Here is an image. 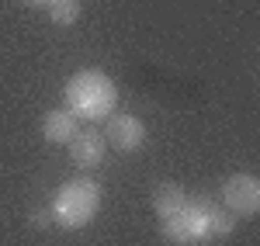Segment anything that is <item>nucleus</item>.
<instances>
[{"label": "nucleus", "mask_w": 260, "mask_h": 246, "mask_svg": "<svg viewBox=\"0 0 260 246\" xmlns=\"http://www.w3.org/2000/svg\"><path fill=\"white\" fill-rule=\"evenodd\" d=\"M160 229H163V236H167V243H174V246H201V243H208L205 215H201V201L198 198H187L184 208H177L174 215L160 219Z\"/></svg>", "instance_id": "nucleus-3"}, {"label": "nucleus", "mask_w": 260, "mask_h": 246, "mask_svg": "<svg viewBox=\"0 0 260 246\" xmlns=\"http://www.w3.org/2000/svg\"><path fill=\"white\" fill-rule=\"evenodd\" d=\"M70 160L80 166V170H94V166L104 163V149H108V143H104V135H101L98 128H77L73 132V139H70Z\"/></svg>", "instance_id": "nucleus-6"}, {"label": "nucleus", "mask_w": 260, "mask_h": 246, "mask_svg": "<svg viewBox=\"0 0 260 246\" xmlns=\"http://www.w3.org/2000/svg\"><path fill=\"white\" fill-rule=\"evenodd\" d=\"M52 226L66 229V232H77V229L90 226L94 215L101 212V187L90 177H73L52 194Z\"/></svg>", "instance_id": "nucleus-2"}, {"label": "nucleus", "mask_w": 260, "mask_h": 246, "mask_svg": "<svg viewBox=\"0 0 260 246\" xmlns=\"http://www.w3.org/2000/svg\"><path fill=\"white\" fill-rule=\"evenodd\" d=\"M42 7H45L49 21L59 24V28H70V24L80 21V0H45Z\"/></svg>", "instance_id": "nucleus-10"}, {"label": "nucleus", "mask_w": 260, "mask_h": 246, "mask_svg": "<svg viewBox=\"0 0 260 246\" xmlns=\"http://www.w3.org/2000/svg\"><path fill=\"white\" fill-rule=\"evenodd\" d=\"M201 201V215H205V232H208V239H222V236H229L233 229H236V219L222 208V201L215 198H198Z\"/></svg>", "instance_id": "nucleus-8"}, {"label": "nucleus", "mask_w": 260, "mask_h": 246, "mask_svg": "<svg viewBox=\"0 0 260 246\" xmlns=\"http://www.w3.org/2000/svg\"><path fill=\"white\" fill-rule=\"evenodd\" d=\"M66 111L77 118V122H104L115 115V104H118V87L108 73L101 69H80L66 80Z\"/></svg>", "instance_id": "nucleus-1"}, {"label": "nucleus", "mask_w": 260, "mask_h": 246, "mask_svg": "<svg viewBox=\"0 0 260 246\" xmlns=\"http://www.w3.org/2000/svg\"><path fill=\"white\" fill-rule=\"evenodd\" d=\"M187 191L177 184H163L160 191H156V198H153V212H156V219H167V215H174L177 208L187 205Z\"/></svg>", "instance_id": "nucleus-9"}, {"label": "nucleus", "mask_w": 260, "mask_h": 246, "mask_svg": "<svg viewBox=\"0 0 260 246\" xmlns=\"http://www.w3.org/2000/svg\"><path fill=\"white\" fill-rule=\"evenodd\" d=\"M77 128H80V125H77V118H73L66 108H52V111H45V118H42V135H45V143H52V146H66L73 139Z\"/></svg>", "instance_id": "nucleus-7"}, {"label": "nucleus", "mask_w": 260, "mask_h": 246, "mask_svg": "<svg viewBox=\"0 0 260 246\" xmlns=\"http://www.w3.org/2000/svg\"><path fill=\"white\" fill-rule=\"evenodd\" d=\"M28 4H45V0H28Z\"/></svg>", "instance_id": "nucleus-12"}, {"label": "nucleus", "mask_w": 260, "mask_h": 246, "mask_svg": "<svg viewBox=\"0 0 260 246\" xmlns=\"http://www.w3.org/2000/svg\"><path fill=\"white\" fill-rule=\"evenodd\" d=\"M219 201L233 219H253L260 212V181L253 173H233V177H225L222 191H219Z\"/></svg>", "instance_id": "nucleus-4"}, {"label": "nucleus", "mask_w": 260, "mask_h": 246, "mask_svg": "<svg viewBox=\"0 0 260 246\" xmlns=\"http://www.w3.org/2000/svg\"><path fill=\"white\" fill-rule=\"evenodd\" d=\"M104 122H108V128H104L101 135H104V143L111 146V149H118V153H136V149L146 143V125H142L136 115L121 111V115L104 118Z\"/></svg>", "instance_id": "nucleus-5"}, {"label": "nucleus", "mask_w": 260, "mask_h": 246, "mask_svg": "<svg viewBox=\"0 0 260 246\" xmlns=\"http://www.w3.org/2000/svg\"><path fill=\"white\" fill-rule=\"evenodd\" d=\"M28 222L39 226V229H49V226H52V212H49V208H35V212L28 215Z\"/></svg>", "instance_id": "nucleus-11"}]
</instances>
